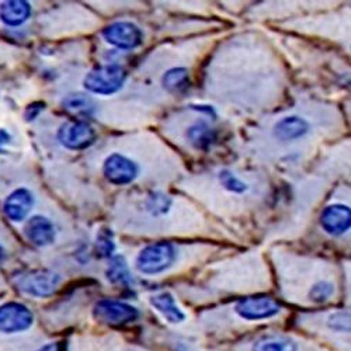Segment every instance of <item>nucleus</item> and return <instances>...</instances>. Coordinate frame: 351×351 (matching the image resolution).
Returning <instances> with one entry per match:
<instances>
[{
    "label": "nucleus",
    "mask_w": 351,
    "mask_h": 351,
    "mask_svg": "<svg viewBox=\"0 0 351 351\" xmlns=\"http://www.w3.org/2000/svg\"><path fill=\"white\" fill-rule=\"evenodd\" d=\"M25 235L33 245L44 247L55 241V228L49 219L37 215L27 222Z\"/></svg>",
    "instance_id": "obj_12"
},
{
    "label": "nucleus",
    "mask_w": 351,
    "mask_h": 351,
    "mask_svg": "<svg viewBox=\"0 0 351 351\" xmlns=\"http://www.w3.org/2000/svg\"><path fill=\"white\" fill-rule=\"evenodd\" d=\"M218 179L223 189L233 194H242L247 190V184L242 182L238 176L233 174L230 170H221L218 174Z\"/></svg>",
    "instance_id": "obj_22"
},
{
    "label": "nucleus",
    "mask_w": 351,
    "mask_h": 351,
    "mask_svg": "<svg viewBox=\"0 0 351 351\" xmlns=\"http://www.w3.org/2000/svg\"><path fill=\"white\" fill-rule=\"evenodd\" d=\"M320 225L332 237H340L351 226V211L343 204H333L320 215Z\"/></svg>",
    "instance_id": "obj_10"
},
{
    "label": "nucleus",
    "mask_w": 351,
    "mask_h": 351,
    "mask_svg": "<svg viewBox=\"0 0 351 351\" xmlns=\"http://www.w3.org/2000/svg\"><path fill=\"white\" fill-rule=\"evenodd\" d=\"M101 36L106 43L123 51L135 49L143 43L142 30L131 21H115L104 28Z\"/></svg>",
    "instance_id": "obj_3"
},
{
    "label": "nucleus",
    "mask_w": 351,
    "mask_h": 351,
    "mask_svg": "<svg viewBox=\"0 0 351 351\" xmlns=\"http://www.w3.org/2000/svg\"><path fill=\"white\" fill-rule=\"evenodd\" d=\"M127 80V71L119 64L95 66L84 76L83 86L87 92L99 96H111L123 89Z\"/></svg>",
    "instance_id": "obj_1"
},
{
    "label": "nucleus",
    "mask_w": 351,
    "mask_h": 351,
    "mask_svg": "<svg viewBox=\"0 0 351 351\" xmlns=\"http://www.w3.org/2000/svg\"><path fill=\"white\" fill-rule=\"evenodd\" d=\"M191 108L197 110V111H201V112H207L208 115H214L215 117V111L210 106H191Z\"/></svg>",
    "instance_id": "obj_28"
},
{
    "label": "nucleus",
    "mask_w": 351,
    "mask_h": 351,
    "mask_svg": "<svg viewBox=\"0 0 351 351\" xmlns=\"http://www.w3.org/2000/svg\"><path fill=\"white\" fill-rule=\"evenodd\" d=\"M298 346L295 341L287 337H267L258 340L253 351H297Z\"/></svg>",
    "instance_id": "obj_20"
},
{
    "label": "nucleus",
    "mask_w": 351,
    "mask_h": 351,
    "mask_svg": "<svg viewBox=\"0 0 351 351\" xmlns=\"http://www.w3.org/2000/svg\"><path fill=\"white\" fill-rule=\"evenodd\" d=\"M171 198L163 193L155 191L151 193L145 201V207L148 210L152 215L159 217V215H165L166 213H169L170 207H171Z\"/></svg>",
    "instance_id": "obj_21"
},
{
    "label": "nucleus",
    "mask_w": 351,
    "mask_h": 351,
    "mask_svg": "<svg viewBox=\"0 0 351 351\" xmlns=\"http://www.w3.org/2000/svg\"><path fill=\"white\" fill-rule=\"evenodd\" d=\"M44 110V103H36L33 106H30L27 108L25 111V119L30 121V120H34L36 117L40 114V111Z\"/></svg>",
    "instance_id": "obj_26"
},
{
    "label": "nucleus",
    "mask_w": 351,
    "mask_h": 351,
    "mask_svg": "<svg viewBox=\"0 0 351 351\" xmlns=\"http://www.w3.org/2000/svg\"><path fill=\"white\" fill-rule=\"evenodd\" d=\"M96 250L100 257H111L115 250V243L112 239V232L110 229H101L97 233Z\"/></svg>",
    "instance_id": "obj_23"
},
{
    "label": "nucleus",
    "mask_w": 351,
    "mask_h": 351,
    "mask_svg": "<svg viewBox=\"0 0 351 351\" xmlns=\"http://www.w3.org/2000/svg\"><path fill=\"white\" fill-rule=\"evenodd\" d=\"M235 309L237 313L246 320H261L276 316L281 311V306L270 297L256 295L242 298Z\"/></svg>",
    "instance_id": "obj_9"
},
{
    "label": "nucleus",
    "mask_w": 351,
    "mask_h": 351,
    "mask_svg": "<svg viewBox=\"0 0 351 351\" xmlns=\"http://www.w3.org/2000/svg\"><path fill=\"white\" fill-rule=\"evenodd\" d=\"M38 351H61V346L58 343H49V344L41 347Z\"/></svg>",
    "instance_id": "obj_29"
},
{
    "label": "nucleus",
    "mask_w": 351,
    "mask_h": 351,
    "mask_svg": "<svg viewBox=\"0 0 351 351\" xmlns=\"http://www.w3.org/2000/svg\"><path fill=\"white\" fill-rule=\"evenodd\" d=\"M186 136L189 142L198 151H208L217 142V131L204 120H199L187 128Z\"/></svg>",
    "instance_id": "obj_14"
},
{
    "label": "nucleus",
    "mask_w": 351,
    "mask_h": 351,
    "mask_svg": "<svg viewBox=\"0 0 351 351\" xmlns=\"http://www.w3.org/2000/svg\"><path fill=\"white\" fill-rule=\"evenodd\" d=\"M335 292V287L333 284L330 282H326V281H320V282H316L311 291H309V297L313 302H325L328 301Z\"/></svg>",
    "instance_id": "obj_24"
},
{
    "label": "nucleus",
    "mask_w": 351,
    "mask_h": 351,
    "mask_svg": "<svg viewBox=\"0 0 351 351\" xmlns=\"http://www.w3.org/2000/svg\"><path fill=\"white\" fill-rule=\"evenodd\" d=\"M162 84L165 90L171 95H182L190 87V75L186 68H171L163 77Z\"/></svg>",
    "instance_id": "obj_17"
},
{
    "label": "nucleus",
    "mask_w": 351,
    "mask_h": 351,
    "mask_svg": "<svg viewBox=\"0 0 351 351\" xmlns=\"http://www.w3.org/2000/svg\"><path fill=\"white\" fill-rule=\"evenodd\" d=\"M309 131V123L298 115H288L274 125V136L281 142H292L305 136Z\"/></svg>",
    "instance_id": "obj_13"
},
{
    "label": "nucleus",
    "mask_w": 351,
    "mask_h": 351,
    "mask_svg": "<svg viewBox=\"0 0 351 351\" xmlns=\"http://www.w3.org/2000/svg\"><path fill=\"white\" fill-rule=\"evenodd\" d=\"M96 319L110 325H124L135 320L139 315L138 309L121 301L101 300L93 309Z\"/></svg>",
    "instance_id": "obj_8"
},
{
    "label": "nucleus",
    "mask_w": 351,
    "mask_h": 351,
    "mask_svg": "<svg viewBox=\"0 0 351 351\" xmlns=\"http://www.w3.org/2000/svg\"><path fill=\"white\" fill-rule=\"evenodd\" d=\"M139 173L138 165L121 154L110 155L103 165V174L108 183L125 186L132 183Z\"/></svg>",
    "instance_id": "obj_5"
},
{
    "label": "nucleus",
    "mask_w": 351,
    "mask_h": 351,
    "mask_svg": "<svg viewBox=\"0 0 351 351\" xmlns=\"http://www.w3.org/2000/svg\"><path fill=\"white\" fill-rule=\"evenodd\" d=\"M329 326L335 332L347 333L350 330V315L347 312H337L330 316Z\"/></svg>",
    "instance_id": "obj_25"
},
{
    "label": "nucleus",
    "mask_w": 351,
    "mask_h": 351,
    "mask_svg": "<svg viewBox=\"0 0 351 351\" xmlns=\"http://www.w3.org/2000/svg\"><path fill=\"white\" fill-rule=\"evenodd\" d=\"M62 104L66 111L77 117H89L96 110L95 101L89 96L80 95V93L69 95L68 97H65Z\"/></svg>",
    "instance_id": "obj_19"
},
{
    "label": "nucleus",
    "mask_w": 351,
    "mask_h": 351,
    "mask_svg": "<svg viewBox=\"0 0 351 351\" xmlns=\"http://www.w3.org/2000/svg\"><path fill=\"white\" fill-rule=\"evenodd\" d=\"M176 258H178V252L171 243L156 242L139 252L135 260V267L145 276H158L169 270L174 265Z\"/></svg>",
    "instance_id": "obj_2"
},
{
    "label": "nucleus",
    "mask_w": 351,
    "mask_h": 351,
    "mask_svg": "<svg viewBox=\"0 0 351 351\" xmlns=\"http://www.w3.org/2000/svg\"><path fill=\"white\" fill-rule=\"evenodd\" d=\"M33 206H34V197L32 191H28L27 189H17L6 198L3 208L9 219L14 222H20L30 214Z\"/></svg>",
    "instance_id": "obj_11"
},
{
    "label": "nucleus",
    "mask_w": 351,
    "mask_h": 351,
    "mask_svg": "<svg viewBox=\"0 0 351 351\" xmlns=\"http://www.w3.org/2000/svg\"><path fill=\"white\" fill-rule=\"evenodd\" d=\"M61 282V277L49 270H34L27 274H23L17 284L19 288L34 297H49L56 291Z\"/></svg>",
    "instance_id": "obj_7"
},
{
    "label": "nucleus",
    "mask_w": 351,
    "mask_h": 351,
    "mask_svg": "<svg viewBox=\"0 0 351 351\" xmlns=\"http://www.w3.org/2000/svg\"><path fill=\"white\" fill-rule=\"evenodd\" d=\"M32 16V6L24 0H10L0 6V20L5 24L17 27Z\"/></svg>",
    "instance_id": "obj_15"
},
{
    "label": "nucleus",
    "mask_w": 351,
    "mask_h": 351,
    "mask_svg": "<svg viewBox=\"0 0 351 351\" xmlns=\"http://www.w3.org/2000/svg\"><path fill=\"white\" fill-rule=\"evenodd\" d=\"M106 276L108 281L112 284H121L124 287L134 285V278L130 273V267L123 256H115L111 258Z\"/></svg>",
    "instance_id": "obj_18"
},
{
    "label": "nucleus",
    "mask_w": 351,
    "mask_h": 351,
    "mask_svg": "<svg viewBox=\"0 0 351 351\" xmlns=\"http://www.w3.org/2000/svg\"><path fill=\"white\" fill-rule=\"evenodd\" d=\"M151 304L166 317V320L170 322V324H180V322L186 319L184 312L178 306V304H176L170 292H162V294L152 297Z\"/></svg>",
    "instance_id": "obj_16"
},
{
    "label": "nucleus",
    "mask_w": 351,
    "mask_h": 351,
    "mask_svg": "<svg viewBox=\"0 0 351 351\" xmlns=\"http://www.w3.org/2000/svg\"><path fill=\"white\" fill-rule=\"evenodd\" d=\"M58 141L66 149L83 151L90 148L96 141V131L87 123L73 121L65 123L58 130Z\"/></svg>",
    "instance_id": "obj_4"
},
{
    "label": "nucleus",
    "mask_w": 351,
    "mask_h": 351,
    "mask_svg": "<svg viewBox=\"0 0 351 351\" xmlns=\"http://www.w3.org/2000/svg\"><path fill=\"white\" fill-rule=\"evenodd\" d=\"M3 260H5V250L0 247V265H2Z\"/></svg>",
    "instance_id": "obj_30"
},
{
    "label": "nucleus",
    "mask_w": 351,
    "mask_h": 351,
    "mask_svg": "<svg viewBox=\"0 0 351 351\" xmlns=\"http://www.w3.org/2000/svg\"><path fill=\"white\" fill-rule=\"evenodd\" d=\"M34 322L33 312L19 302H8L0 306V332L13 335L30 329Z\"/></svg>",
    "instance_id": "obj_6"
},
{
    "label": "nucleus",
    "mask_w": 351,
    "mask_h": 351,
    "mask_svg": "<svg viewBox=\"0 0 351 351\" xmlns=\"http://www.w3.org/2000/svg\"><path fill=\"white\" fill-rule=\"evenodd\" d=\"M10 139H12V136L6 131L0 130V152H3V146L8 145L10 142Z\"/></svg>",
    "instance_id": "obj_27"
}]
</instances>
